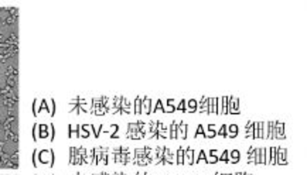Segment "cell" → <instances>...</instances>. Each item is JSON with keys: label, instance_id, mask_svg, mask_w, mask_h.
<instances>
[{"label": "cell", "instance_id": "obj_1", "mask_svg": "<svg viewBox=\"0 0 307 175\" xmlns=\"http://www.w3.org/2000/svg\"><path fill=\"white\" fill-rule=\"evenodd\" d=\"M287 150L286 148H276V164H282V165H286L289 161H287Z\"/></svg>", "mask_w": 307, "mask_h": 175}, {"label": "cell", "instance_id": "obj_2", "mask_svg": "<svg viewBox=\"0 0 307 175\" xmlns=\"http://www.w3.org/2000/svg\"><path fill=\"white\" fill-rule=\"evenodd\" d=\"M187 131H188V127H187L186 123H180V124H177V135L180 134L181 138H187Z\"/></svg>", "mask_w": 307, "mask_h": 175}, {"label": "cell", "instance_id": "obj_3", "mask_svg": "<svg viewBox=\"0 0 307 175\" xmlns=\"http://www.w3.org/2000/svg\"><path fill=\"white\" fill-rule=\"evenodd\" d=\"M184 157H186V159H184V164H190V165H191V164H194V158H193V157H194V151H193V148H188V150H186V151H184Z\"/></svg>", "mask_w": 307, "mask_h": 175}, {"label": "cell", "instance_id": "obj_4", "mask_svg": "<svg viewBox=\"0 0 307 175\" xmlns=\"http://www.w3.org/2000/svg\"><path fill=\"white\" fill-rule=\"evenodd\" d=\"M226 128H228V133H226L228 137H236V134H238V126L236 124H229V126H226Z\"/></svg>", "mask_w": 307, "mask_h": 175}, {"label": "cell", "instance_id": "obj_5", "mask_svg": "<svg viewBox=\"0 0 307 175\" xmlns=\"http://www.w3.org/2000/svg\"><path fill=\"white\" fill-rule=\"evenodd\" d=\"M170 138H177V124H176V121H173L171 123V126H170Z\"/></svg>", "mask_w": 307, "mask_h": 175}, {"label": "cell", "instance_id": "obj_6", "mask_svg": "<svg viewBox=\"0 0 307 175\" xmlns=\"http://www.w3.org/2000/svg\"><path fill=\"white\" fill-rule=\"evenodd\" d=\"M269 154H270V159H269V164L275 165L276 164V147H272L269 150Z\"/></svg>", "mask_w": 307, "mask_h": 175}, {"label": "cell", "instance_id": "obj_7", "mask_svg": "<svg viewBox=\"0 0 307 175\" xmlns=\"http://www.w3.org/2000/svg\"><path fill=\"white\" fill-rule=\"evenodd\" d=\"M184 151H186L184 148H178V151H177V159H176V162H177V164H180V165H181V164H184V161H183V157H184Z\"/></svg>", "mask_w": 307, "mask_h": 175}, {"label": "cell", "instance_id": "obj_8", "mask_svg": "<svg viewBox=\"0 0 307 175\" xmlns=\"http://www.w3.org/2000/svg\"><path fill=\"white\" fill-rule=\"evenodd\" d=\"M229 154H231V159H229L231 162H234L235 164V162L239 161V151H238V150H232Z\"/></svg>", "mask_w": 307, "mask_h": 175}, {"label": "cell", "instance_id": "obj_9", "mask_svg": "<svg viewBox=\"0 0 307 175\" xmlns=\"http://www.w3.org/2000/svg\"><path fill=\"white\" fill-rule=\"evenodd\" d=\"M135 113H142V99L140 97H138L136 100H135Z\"/></svg>", "mask_w": 307, "mask_h": 175}, {"label": "cell", "instance_id": "obj_10", "mask_svg": "<svg viewBox=\"0 0 307 175\" xmlns=\"http://www.w3.org/2000/svg\"><path fill=\"white\" fill-rule=\"evenodd\" d=\"M187 106L191 109V111H195L197 109H198V103H197V100H194V99L188 100V102H187Z\"/></svg>", "mask_w": 307, "mask_h": 175}, {"label": "cell", "instance_id": "obj_11", "mask_svg": "<svg viewBox=\"0 0 307 175\" xmlns=\"http://www.w3.org/2000/svg\"><path fill=\"white\" fill-rule=\"evenodd\" d=\"M40 130H41L40 137H41V138H45V137L48 135V133H47V127H45L44 124H41V126H40Z\"/></svg>", "mask_w": 307, "mask_h": 175}, {"label": "cell", "instance_id": "obj_12", "mask_svg": "<svg viewBox=\"0 0 307 175\" xmlns=\"http://www.w3.org/2000/svg\"><path fill=\"white\" fill-rule=\"evenodd\" d=\"M198 135H204V131H202V126H201V124H198L197 131H195V137H198Z\"/></svg>", "mask_w": 307, "mask_h": 175}, {"label": "cell", "instance_id": "obj_13", "mask_svg": "<svg viewBox=\"0 0 307 175\" xmlns=\"http://www.w3.org/2000/svg\"><path fill=\"white\" fill-rule=\"evenodd\" d=\"M219 135H226V124H222L221 126V130L218 131Z\"/></svg>", "mask_w": 307, "mask_h": 175}, {"label": "cell", "instance_id": "obj_14", "mask_svg": "<svg viewBox=\"0 0 307 175\" xmlns=\"http://www.w3.org/2000/svg\"><path fill=\"white\" fill-rule=\"evenodd\" d=\"M201 159H204V161H205V162H208V159L205 158V154H204V151H200V157H198V158H197V162H200V161H201Z\"/></svg>", "mask_w": 307, "mask_h": 175}, {"label": "cell", "instance_id": "obj_15", "mask_svg": "<svg viewBox=\"0 0 307 175\" xmlns=\"http://www.w3.org/2000/svg\"><path fill=\"white\" fill-rule=\"evenodd\" d=\"M228 154H229V151H224V152H222L221 159H222V161H228Z\"/></svg>", "mask_w": 307, "mask_h": 175}, {"label": "cell", "instance_id": "obj_16", "mask_svg": "<svg viewBox=\"0 0 307 175\" xmlns=\"http://www.w3.org/2000/svg\"><path fill=\"white\" fill-rule=\"evenodd\" d=\"M136 175H140V174H136Z\"/></svg>", "mask_w": 307, "mask_h": 175}]
</instances>
